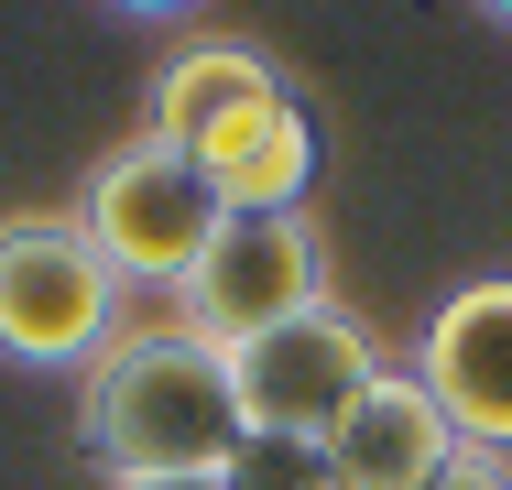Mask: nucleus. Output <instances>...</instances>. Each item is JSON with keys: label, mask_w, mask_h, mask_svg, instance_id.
<instances>
[{"label": "nucleus", "mask_w": 512, "mask_h": 490, "mask_svg": "<svg viewBox=\"0 0 512 490\" xmlns=\"http://www.w3.org/2000/svg\"><path fill=\"white\" fill-rule=\"evenodd\" d=\"M77 436L99 480H229V458L251 447L229 349H207L175 305L120 316V338L77 371Z\"/></svg>", "instance_id": "nucleus-1"}, {"label": "nucleus", "mask_w": 512, "mask_h": 490, "mask_svg": "<svg viewBox=\"0 0 512 490\" xmlns=\"http://www.w3.org/2000/svg\"><path fill=\"white\" fill-rule=\"evenodd\" d=\"M131 294L88 251L77 207H11L0 218V360L11 371H88L120 338Z\"/></svg>", "instance_id": "nucleus-2"}, {"label": "nucleus", "mask_w": 512, "mask_h": 490, "mask_svg": "<svg viewBox=\"0 0 512 490\" xmlns=\"http://www.w3.org/2000/svg\"><path fill=\"white\" fill-rule=\"evenodd\" d=\"M218 186H207L197 164L175 153V142H153V131H131V142H109L99 164H88V186H77V229H88V251H99L120 294H175L197 273V251L218 240Z\"/></svg>", "instance_id": "nucleus-3"}, {"label": "nucleus", "mask_w": 512, "mask_h": 490, "mask_svg": "<svg viewBox=\"0 0 512 490\" xmlns=\"http://www.w3.org/2000/svg\"><path fill=\"white\" fill-rule=\"evenodd\" d=\"M382 371H393V349H382L338 294L306 305L295 327H273V338H251V349H229L240 425H251V436H284V447H327V425L382 382Z\"/></svg>", "instance_id": "nucleus-4"}, {"label": "nucleus", "mask_w": 512, "mask_h": 490, "mask_svg": "<svg viewBox=\"0 0 512 490\" xmlns=\"http://www.w3.org/2000/svg\"><path fill=\"white\" fill-rule=\"evenodd\" d=\"M306 305H327V240L306 207L284 218H218V240L197 251V273L175 284V316L207 349H251L273 327H295Z\"/></svg>", "instance_id": "nucleus-5"}, {"label": "nucleus", "mask_w": 512, "mask_h": 490, "mask_svg": "<svg viewBox=\"0 0 512 490\" xmlns=\"http://www.w3.org/2000/svg\"><path fill=\"white\" fill-rule=\"evenodd\" d=\"M404 371L436 392V414L458 425V447L512 458V273H469V284H447Z\"/></svg>", "instance_id": "nucleus-6"}, {"label": "nucleus", "mask_w": 512, "mask_h": 490, "mask_svg": "<svg viewBox=\"0 0 512 490\" xmlns=\"http://www.w3.org/2000/svg\"><path fill=\"white\" fill-rule=\"evenodd\" d=\"M284 66L262 55V44H229V33H197V44H175L164 66H153V98H142V131L153 142H175L186 164H218L251 120H273L284 109Z\"/></svg>", "instance_id": "nucleus-7"}, {"label": "nucleus", "mask_w": 512, "mask_h": 490, "mask_svg": "<svg viewBox=\"0 0 512 490\" xmlns=\"http://www.w3.org/2000/svg\"><path fill=\"white\" fill-rule=\"evenodd\" d=\"M316 458H327V480H338V490H436L447 469H458V425H447V414H436V392L393 360L382 382L327 425V447H316Z\"/></svg>", "instance_id": "nucleus-8"}, {"label": "nucleus", "mask_w": 512, "mask_h": 490, "mask_svg": "<svg viewBox=\"0 0 512 490\" xmlns=\"http://www.w3.org/2000/svg\"><path fill=\"white\" fill-rule=\"evenodd\" d=\"M207 186H218L229 218H284V207H306V186H316V109L284 98L273 120H251V131L207 164Z\"/></svg>", "instance_id": "nucleus-9"}, {"label": "nucleus", "mask_w": 512, "mask_h": 490, "mask_svg": "<svg viewBox=\"0 0 512 490\" xmlns=\"http://www.w3.org/2000/svg\"><path fill=\"white\" fill-rule=\"evenodd\" d=\"M229 490H338V480H327V458H316V447H284V436H251V447L229 458Z\"/></svg>", "instance_id": "nucleus-10"}, {"label": "nucleus", "mask_w": 512, "mask_h": 490, "mask_svg": "<svg viewBox=\"0 0 512 490\" xmlns=\"http://www.w3.org/2000/svg\"><path fill=\"white\" fill-rule=\"evenodd\" d=\"M436 490H512V458H480V447H458V469Z\"/></svg>", "instance_id": "nucleus-11"}, {"label": "nucleus", "mask_w": 512, "mask_h": 490, "mask_svg": "<svg viewBox=\"0 0 512 490\" xmlns=\"http://www.w3.org/2000/svg\"><path fill=\"white\" fill-rule=\"evenodd\" d=\"M109 490H229V480H109Z\"/></svg>", "instance_id": "nucleus-12"}]
</instances>
